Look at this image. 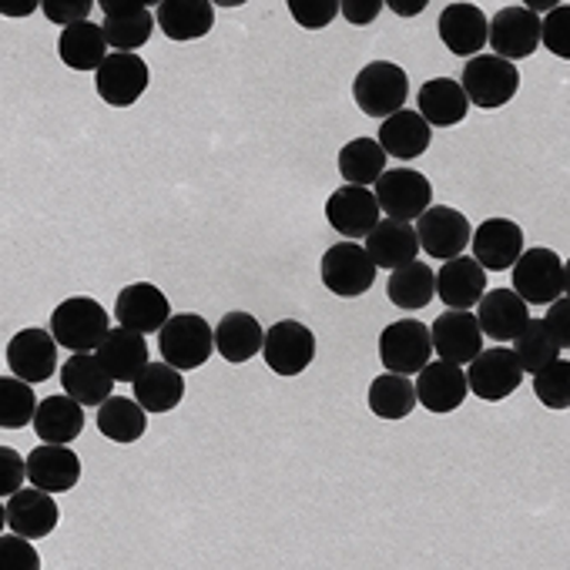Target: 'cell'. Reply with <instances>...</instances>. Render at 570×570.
Here are the masks:
<instances>
[{
  "label": "cell",
  "instance_id": "obj_23",
  "mask_svg": "<svg viewBox=\"0 0 570 570\" xmlns=\"http://www.w3.org/2000/svg\"><path fill=\"white\" fill-rule=\"evenodd\" d=\"M4 507H8V527L14 533L28 537V540H41V537L55 533L58 517H61V510L51 500V493L41 490V487H35V483L24 487V490H18L14 497H8Z\"/></svg>",
  "mask_w": 570,
  "mask_h": 570
},
{
  "label": "cell",
  "instance_id": "obj_45",
  "mask_svg": "<svg viewBox=\"0 0 570 570\" xmlns=\"http://www.w3.org/2000/svg\"><path fill=\"white\" fill-rule=\"evenodd\" d=\"M28 480V456H21L14 446H0V497H14L24 490Z\"/></svg>",
  "mask_w": 570,
  "mask_h": 570
},
{
  "label": "cell",
  "instance_id": "obj_37",
  "mask_svg": "<svg viewBox=\"0 0 570 570\" xmlns=\"http://www.w3.org/2000/svg\"><path fill=\"white\" fill-rule=\"evenodd\" d=\"M98 430L111 440V443H135L145 436L148 430V410L138 403V400H128V396H108L101 406H98Z\"/></svg>",
  "mask_w": 570,
  "mask_h": 570
},
{
  "label": "cell",
  "instance_id": "obj_6",
  "mask_svg": "<svg viewBox=\"0 0 570 570\" xmlns=\"http://www.w3.org/2000/svg\"><path fill=\"white\" fill-rule=\"evenodd\" d=\"M320 272H323V285L340 299L366 296L376 282V262L370 258L366 245H360V242H340V245L326 248Z\"/></svg>",
  "mask_w": 570,
  "mask_h": 570
},
{
  "label": "cell",
  "instance_id": "obj_31",
  "mask_svg": "<svg viewBox=\"0 0 570 570\" xmlns=\"http://www.w3.org/2000/svg\"><path fill=\"white\" fill-rule=\"evenodd\" d=\"M262 343H265V330L258 326V320L252 313H228L215 326V353L232 366L258 356Z\"/></svg>",
  "mask_w": 570,
  "mask_h": 570
},
{
  "label": "cell",
  "instance_id": "obj_11",
  "mask_svg": "<svg viewBox=\"0 0 570 570\" xmlns=\"http://www.w3.org/2000/svg\"><path fill=\"white\" fill-rule=\"evenodd\" d=\"M416 238H420V248L430 255V258H456L463 255V248L470 245V222L463 212L450 208V205H430L420 218H416Z\"/></svg>",
  "mask_w": 570,
  "mask_h": 570
},
{
  "label": "cell",
  "instance_id": "obj_2",
  "mask_svg": "<svg viewBox=\"0 0 570 570\" xmlns=\"http://www.w3.org/2000/svg\"><path fill=\"white\" fill-rule=\"evenodd\" d=\"M51 333L68 353H98L101 340L111 333V320L98 299L75 296L51 313Z\"/></svg>",
  "mask_w": 570,
  "mask_h": 570
},
{
  "label": "cell",
  "instance_id": "obj_46",
  "mask_svg": "<svg viewBox=\"0 0 570 570\" xmlns=\"http://www.w3.org/2000/svg\"><path fill=\"white\" fill-rule=\"evenodd\" d=\"M91 0H41V11L48 21L61 24V28H71V24H81L88 21L91 14Z\"/></svg>",
  "mask_w": 570,
  "mask_h": 570
},
{
  "label": "cell",
  "instance_id": "obj_44",
  "mask_svg": "<svg viewBox=\"0 0 570 570\" xmlns=\"http://www.w3.org/2000/svg\"><path fill=\"white\" fill-rule=\"evenodd\" d=\"M289 14L306 31H323L340 18V0H289Z\"/></svg>",
  "mask_w": 570,
  "mask_h": 570
},
{
  "label": "cell",
  "instance_id": "obj_33",
  "mask_svg": "<svg viewBox=\"0 0 570 570\" xmlns=\"http://www.w3.org/2000/svg\"><path fill=\"white\" fill-rule=\"evenodd\" d=\"M386 296L393 306L406 309V313H416V309H426L436 296V272L413 258L410 265H400L390 272V282H386Z\"/></svg>",
  "mask_w": 570,
  "mask_h": 570
},
{
  "label": "cell",
  "instance_id": "obj_34",
  "mask_svg": "<svg viewBox=\"0 0 570 570\" xmlns=\"http://www.w3.org/2000/svg\"><path fill=\"white\" fill-rule=\"evenodd\" d=\"M423 121L430 128H453L466 118L470 111V101L460 88V81L453 78H433L420 88V108Z\"/></svg>",
  "mask_w": 570,
  "mask_h": 570
},
{
  "label": "cell",
  "instance_id": "obj_42",
  "mask_svg": "<svg viewBox=\"0 0 570 570\" xmlns=\"http://www.w3.org/2000/svg\"><path fill=\"white\" fill-rule=\"evenodd\" d=\"M533 393L547 410H567L570 406V360L557 356L550 366L533 373Z\"/></svg>",
  "mask_w": 570,
  "mask_h": 570
},
{
  "label": "cell",
  "instance_id": "obj_43",
  "mask_svg": "<svg viewBox=\"0 0 570 570\" xmlns=\"http://www.w3.org/2000/svg\"><path fill=\"white\" fill-rule=\"evenodd\" d=\"M540 48H547L557 58H570V8L557 4L550 14L540 18Z\"/></svg>",
  "mask_w": 570,
  "mask_h": 570
},
{
  "label": "cell",
  "instance_id": "obj_20",
  "mask_svg": "<svg viewBox=\"0 0 570 570\" xmlns=\"http://www.w3.org/2000/svg\"><path fill=\"white\" fill-rule=\"evenodd\" d=\"M470 242H473V258L480 262L483 272H510V265L523 252V232L510 218L480 222Z\"/></svg>",
  "mask_w": 570,
  "mask_h": 570
},
{
  "label": "cell",
  "instance_id": "obj_38",
  "mask_svg": "<svg viewBox=\"0 0 570 570\" xmlns=\"http://www.w3.org/2000/svg\"><path fill=\"white\" fill-rule=\"evenodd\" d=\"M386 158L390 155L380 148L376 138H353L340 148V175L346 178V185L373 188L386 171Z\"/></svg>",
  "mask_w": 570,
  "mask_h": 570
},
{
  "label": "cell",
  "instance_id": "obj_4",
  "mask_svg": "<svg viewBox=\"0 0 570 570\" xmlns=\"http://www.w3.org/2000/svg\"><path fill=\"white\" fill-rule=\"evenodd\" d=\"M410 98V78L393 61H373L366 65L353 81V101L363 115L386 121L390 115L403 111Z\"/></svg>",
  "mask_w": 570,
  "mask_h": 570
},
{
  "label": "cell",
  "instance_id": "obj_10",
  "mask_svg": "<svg viewBox=\"0 0 570 570\" xmlns=\"http://www.w3.org/2000/svg\"><path fill=\"white\" fill-rule=\"evenodd\" d=\"M373 195H376L380 212H386V218H400V222H416L433 205L430 178L413 168L383 171V178L373 185Z\"/></svg>",
  "mask_w": 570,
  "mask_h": 570
},
{
  "label": "cell",
  "instance_id": "obj_47",
  "mask_svg": "<svg viewBox=\"0 0 570 570\" xmlns=\"http://www.w3.org/2000/svg\"><path fill=\"white\" fill-rule=\"evenodd\" d=\"M0 553H4V560L14 563V567H28V570H38V567H41L38 550L28 543V537H21V533H14V530H11L4 540H0Z\"/></svg>",
  "mask_w": 570,
  "mask_h": 570
},
{
  "label": "cell",
  "instance_id": "obj_14",
  "mask_svg": "<svg viewBox=\"0 0 570 570\" xmlns=\"http://www.w3.org/2000/svg\"><path fill=\"white\" fill-rule=\"evenodd\" d=\"M8 370L24 383H48L58 370V340L51 330L31 326L8 343Z\"/></svg>",
  "mask_w": 570,
  "mask_h": 570
},
{
  "label": "cell",
  "instance_id": "obj_7",
  "mask_svg": "<svg viewBox=\"0 0 570 570\" xmlns=\"http://www.w3.org/2000/svg\"><path fill=\"white\" fill-rule=\"evenodd\" d=\"M262 356L275 376H299L316 360V333L306 323L282 320L272 330H265Z\"/></svg>",
  "mask_w": 570,
  "mask_h": 570
},
{
  "label": "cell",
  "instance_id": "obj_21",
  "mask_svg": "<svg viewBox=\"0 0 570 570\" xmlns=\"http://www.w3.org/2000/svg\"><path fill=\"white\" fill-rule=\"evenodd\" d=\"M490 21L476 4H446L440 14V41L456 58H476L487 48Z\"/></svg>",
  "mask_w": 570,
  "mask_h": 570
},
{
  "label": "cell",
  "instance_id": "obj_32",
  "mask_svg": "<svg viewBox=\"0 0 570 570\" xmlns=\"http://www.w3.org/2000/svg\"><path fill=\"white\" fill-rule=\"evenodd\" d=\"M85 430V406L61 393V396H48L41 406H38V416H35V433L41 443H75Z\"/></svg>",
  "mask_w": 570,
  "mask_h": 570
},
{
  "label": "cell",
  "instance_id": "obj_1",
  "mask_svg": "<svg viewBox=\"0 0 570 570\" xmlns=\"http://www.w3.org/2000/svg\"><path fill=\"white\" fill-rule=\"evenodd\" d=\"M513 293L527 306H550L553 299L567 296V265L553 248H527L510 265Z\"/></svg>",
  "mask_w": 570,
  "mask_h": 570
},
{
  "label": "cell",
  "instance_id": "obj_17",
  "mask_svg": "<svg viewBox=\"0 0 570 570\" xmlns=\"http://www.w3.org/2000/svg\"><path fill=\"white\" fill-rule=\"evenodd\" d=\"M430 340H433V353L453 366H466L483 350V333H480V323L470 309L443 313L430 326Z\"/></svg>",
  "mask_w": 570,
  "mask_h": 570
},
{
  "label": "cell",
  "instance_id": "obj_16",
  "mask_svg": "<svg viewBox=\"0 0 570 570\" xmlns=\"http://www.w3.org/2000/svg\"><path fill=\"white\" fill-rule=\"evenodd\" d=\"M380 205H376V195L373 188H360V185H343L336 188L330 198H326V222L346 235L350 242L356 238H366L376 222H380Z\"/></svg>",
  "mask_w": 570,
  "mask_h": 570
},
{
  "label": "cell",
  "instance_id": "obj_40",
  "mask_svg": "<svg viewBox=\"0 0 570 570\" xmlns=\"http://www.w3.org/2000/svg\"><path fill=\"white\" fill-rule=\"evenodd\" d=\"M513 343V356H517V363H520V370L523 373H540L543 366H550L563 350L553 343V336H550V330H547V323L543 320H527V326L510 340Z\"/></svg>",
  "mask_w": 570,
  "mask_h": 570
},
{
  "label": "cell",
  "instance_id": "obj_41",
  "mask_svg": "<svg viewBox=\"0 0 570 570\" xmlns=\"http://www.w3.org/2000/svg\"><path fill=\"white\" fill-rule=\"evenodd\" d=\"M38 396L31 383L18 380L14 373L0 380V426L4 430H24L38 416Z\"/></svg>",
  "mask_w": 570,
  "mask_h": 570
},
{
  "label": "cell",
  "instance_id": "obj_9",
  "mask_svg": "<svg viewBox=\"0 0 570 570\" xmlns=\"http://www.w3.org/2000/svg\"><path fill=\"white\" fill-rule=\"evenodd\" d=\"M466 366H470L466 386L483 403H500V400L513 396L523 383V370H520L513 350H507V346L480 350Z\"/></svg>",
  "mask_w": 570,
  "mask_h": 570
},
{
  "label": "cell",
  "instance_id": "obj_8",
  "mask_svg": "<svg viewBox=\"0 0 570 570\" xmlns=\"http://www.w3.org/2000/svg\"><path fill=\"white\" fill-rule=\"evenodd\" d=\"M430 356H433L430 326H423L420 320H400L380 333V363L386 366V373L416 376L430 363Z\"/></svg>",
  "mask_w": 570,
  "mask_h": 570
},
{
  "label": "cell",
  "instance_id": "obj_13",
  "mask_svg": "<svg viewBox=\"0 0 570 570\" xmlns=\"http://www.w3.org/2000/svg\"><path fill=\"white\" fill-rule=\"evenodd\" d=\"M151 85V71L138 55H108L105 65L95 71L98 98L111 108H131Z\"/></svg>",
  "mask_w": 570,
  "mask_h": 570
},
{
  "label": "cell",
  "instance_id": "obj_35",
  "mask_svg": "<svg viewBox=\"0 0 570 570\" xmlns=\"http://www.w3.org/2000/svg\"><path fill=\"white\" fill-rule=\"evenodd\" d=\"M131 386H135V400L148 413H168V410H175L185 400L181 370H175L168 363H148Z\"/></svg>",
  "mask_w": 570,
  "mask_h": 570
},
{
  "label": "cell",
  "instance_id": "obj_15",
  "mask_svg": "<svg viewBox=\"0 0 570 570\" xmlns=\"http://www.w3.org/2000/svg\"><path fill=\"white\" fill-rule=\"evenodd\" d=\"M115 316H118V326L135 330L141 336H151V333H161V326L175 313H171V303H168V296L158 289V285L131 282V285H125V289L118 293Z\"/></svg>",
  "mask_w": 570,
  "mask_h": 570
},
{
  "label": "cell",
  "instance_id": "obj_29",
  "mask_svg": "<svg viewBox=\"0 0 570 570\" xmlns=\"http://www.w3.org/2000/svg\"><path fill=\"white\" fill-rule=\"evenodd\" d=\"M61 390L81 406H101L108 396H115V380L95 353H71V360L61 366Z\"/></svg>",
  "mask_w": 570,
  "mask_h": 570
},
{
  "label": "cell",
  "instance_id": "obj_36",
  "mask_svg": "<svg viewBox=\"0 0 570 570\" xmlns=\"http://www.w3.org/2000/svg\"><path fill=\"white\" fill-rule=\"evenodd\" d=\"M58 55L71 71H98L108 58V41L105 31L95 21H81L61 31L58 38Z\"/></svg>",
  "mask_w": 570,
  "mask_h": 570
},
{
  "label": "cell",
  "instance_id": "obj_22",
  "mask_svg": "<svg viewBox=\"0 0 570 570\" xmlns=\"http://www.w3.org/2000/svg\"><path fill=\"white\" fill-rule=\"evenodd\" d=\"M28 480L48 493H68L81 480V460L71 446L41 443L28 453Z\"/></svg>",
  "mask_w": 570,
  "mask_h": 570
},
{
  "label": "cell",
  "instance_id": "obj_50",
  "mask_svg": "<svg viewBox=\"0 0 570 570\" xmlns=\"http://www.w3.org/2000/svg\"><path fill=\"white\" fill-rule=\"evenodd\" d=\"M390 8L400 18H420L426 11V0H390Z\"/></svg>",
  "mask_w": 570,
  "mask_h": 570
},
{
  "label": "cell",
  "instance_id": "obj_12",
  "mask_svg": "<svg viewBox=\"0 0 570 570\" xmlns=\"http://www.w3.org/2000/svg\"><path fill=\"white\" fill-rule=\"evenodd\" d=\"M487 45L493 48L497 58H503L510 65L530 58L540 48V18L533 11H527L523 4H510L497 18H490Z\"/></svg>",
  "mask_w": 570,
  "mask_h": 570
},
{
  "label": "cell",
  "instance_id": "obj_27",
  "mask_svg": "<svg viewBox=\"0 0 570 570\" xmlns=\"http://www.w3.org/2000/svg\"><path fill=\"white\" fill-rule=\"evenodd\" d=\"M155 21L168 41H198L215 28V4L212 0H161Z\"/></svg>",
  "mask_w": 570,
  "mask_h": 570
},
{
  "label": "cell",
  "instance_id": "obj_49",
  "mask_svg": "<svg viewBox=\"0 0 570 570\" xmlns=\"http://www.w3.org/2000/svg\"><path fill=\"white\" fill-rule=\"evenodd\" d=\"M383 8H386L383 0H343V4H340V14H343L350 24L366 28V24H373V21L380 18Z\"/></svg>",
  "mask_w": 570,
  "mask_h": 570
},
{
  "label": "cell",
  "instance_id": "obj_30",
  "mask_svg": "<svg viewBox=\"0 0 570 570\" xmlns=\"http://www.w3.org/2000/svg\"><path fill=\"white\" fill-rule=\"evenodd\" d=\"M376 141H380V148H383L386 155H393V158H400V161H413V158H420V155L430 148L433 128L423 121L420 111L403 108V111L390 115V118L380 125V138H376Z\"/></svg>",
  "mask_w": 570,
  "mask_h": 570
},
{
  "label": "cell",
  "instance_id": "obj_25",
  "mask_svg": "<svg viewBox=\"0 0 570 570\" xmlns=\"http://www.w3.org/2000/svg\"><path fill=\"white\" fill-rule=\"evenodd\" d=\"M95 356L115 383H135L141 376V370L151 363L148 360V340L135 330H125V326H115L101 340Z\"/></svg>",
  "mask_w": 570,
  "mask_h": 570
},
{
  "label": "cell",
  "instance_id": "obj_26",
  "mask_svg": "<svg viewBox=\"0 0 570 570\" xmlns=\"http://www.w3.org/2000/svg\"><path fill=\"white\" fill-rule=\"evenodd\" d=\"M527 320H530L527 303L513 289H487L483 299L476 303V323L483 340L510 343L527 326Z\"/></svg>",
  "mask_w": 570,
  "mask_h": 570
},
{
  "label": "cell",
  "instance_id": "obj_48",
  "mask_svg": "<svg viewBox=\"0 0 570 570\" xmlns=\"http://www.w3.org/2000/svg\"><path fill=\"white\" fill-rule=\"evenodd\" d=\"M543 323H547L553 343L567 353V350H570V303H567V296H560V299H553V303L547 306Z\"/></svg>",
  "mask_w": 570,
  "mask_h": 570
},
{
  "label": "cell",
  "instance_id": "obj_28",
  "mask_svg": "<svg viewBox=\"0 0 570 570\" xmlns=\"http://www.w3.org/2000/svg\"><path fill=\"white\" fill-rule=\"evenodd\" d=\"M366 252L376 262V268H400L410 265L420 255V238L413 222H400V218H380L376 228L366 235Z\"/></svg>",
  "mask_w": 570,
  "mask_h": 570
},
{
  "label": "cell",
  "instance_id": "obj_39",
  "mask_svg": "<svg viewBox=\"0 0 570 570\" xmlns=\"http://www.w3.org/2000/svg\"><path fill=\"white\" fill-rule=\"evenodd\" d=\"M366 403L370 410L380 416V420H406L413 410H416V386L410 383V376H400V373H383L370 383V393H366Z\"/></svg>",
  "mask_w": 570,
  "mask_h": 570
},
{
  "label": "cell",
  "instance_id": "obj_18",
  "mask_svg": "<svg viewBox=\"0 0 570 570\" xmlns=\"http://www.w3.org/2000/svg\"><path fill=\"white\" fill-rule=\"evenodd\" d=\"M101 14H105V24H101L105 41L118 55H135L138 48H145L158 24L145 4H128V0H105Z\"/></svg>",
  "mask_w": 570,
  "mask_h": 570
},
{
  "label": "cell",
  "instance_id": "obj_24",
  "mask_svg": "<svg viewBox=\"0 0 570 570\" xmlns=\"http://www.w3.org/2000/svg\"><path fill=\"white\" fill-rule=\"evenodd\" d=\"M487 293V272L480 268L476 258L456 255L446 258L443 268L436 272V296L443 299L446 309H473Z\"/></svg>",
  "mask_w": 570,
  "mask_h": 570
},
{
  "label": "cell",
  "instance_id": "obj_5",
  "mask_svg": "<svg viewBox=\"0 0 570 570\" xmlns=\"http://www.w3.org/2000/svg\"><path fill=\"white\" fill-rule=\"evenodd\" d=\"M460 88H463L470 105H476L483 111H497V108H503V105H510L517 98L520 71L510 61L497 58V55H476V58L466 61Z\"/></svg>",
  "mask_w": 570,
  "mask_h": 570
},
{
  "label": "cell",
  "instance_id": "obj_19",
  "mask_svg": "<svg viewBox=\"0 0 570 570\" xmlns=\"http://www.w3.org/2000/svg\"><path fill=\"white\" fill-rule=\"evenodd\" d=\"M416 403L426 406L430 413H453L466 403L470 396V386H466V373L453 363H426L420 373H416Z\"/></svg>",
  "mask_w": 570,
  "mask_h": 570
},
{
  "label": "cell",
  "instance_id": "obj_3",
  "mask_svg": "<svg viewBox=\"0 0 570 570\" xmlns=\"http://www.w3.org/2000/svg\"><path fill=\"white\" fill-rule=\"evenodd\" d=\"M161 363L175 370H202L215 353V330L198 313H175L158 333Z\"/></svg>",
  "mask_w": 570,
  "mask_h": 570
}]
</instances>
